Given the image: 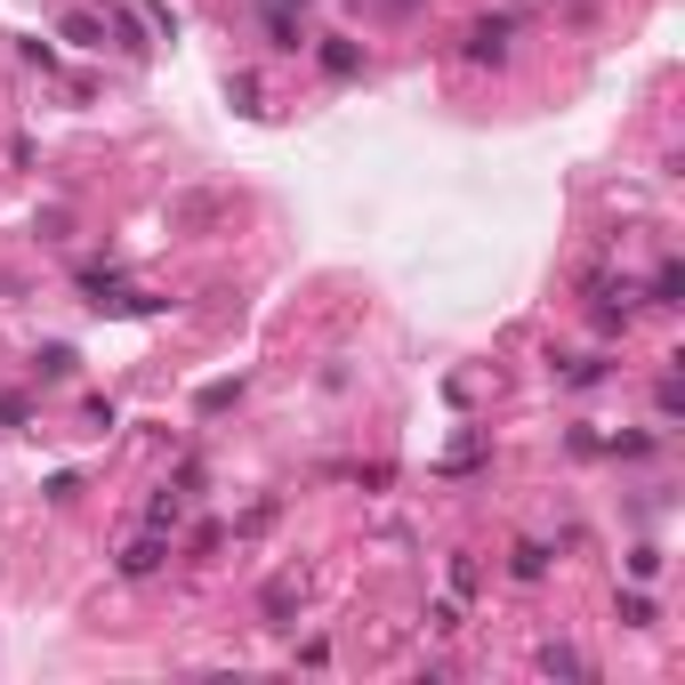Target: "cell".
Masks as SVG:
<instances>
[{"mask_svg":"<svg viewBox=\"0 0 685 685\" xmlns=\"http://www.w3.org/2000/svg\"><path fill=\"white\" fill-rule=\"evenodd\" d=\"M81 306H89V315H162L169 299H154V291H121L114 266H81Z\"/></svg>","mask_w":685,"mask_h":685,"instance_id":"obj_1","label":"cell"},{"mask_svg":"<svg viewBox=\"0 0 685 685\" xmlns=\"http://www.w3.org/2000/svg\"><path fill=\"white\" fill-rule=\"evenodd\" d=\"M589 323L613 339L637 323V283H613V274H589Z\"/></svg>","mask_w":685,"mask_h":685,"instance_id":"obj_2","label":"cell"},{"mask_svg":"<svg viewBox=\"0 0 685 685\" xmlns=\"http://www.w3.org/2000/svg\"><path fill=\"white\" fill-rule=\"evenodd\" d=\"M306 9L315 0H258V17H266V49H283V57H299L315 32H306Z\"/></svg>","mask_w":685,"mask_h":685,"instance_id":"obj_3","label":"cell"},{"mask_svg":"<svg viewBox=\"0 0 685 685\" xmlns=\"http://www.w3.org/2000/svg\"><path fill=\"white\" fill-rule=\"evenodd\" d=\"M169 234H211L218 218H226V194H211V186H186V194H169Z\"/></svg>","mask_w":685,"mask_h":685,"instance_id":"obj_4","label":"cell"},{"mask_svg":"<svg viewBox=\"0 0 685 685\" xmlns=\"http://www.w3.org/2000/svg\"><path fill=\"white\" fill-rule=\"evenodd\" d=\"M299 605H306V573L283 565V573H274L266 589H258V622H266V629H291V622H299Z\"/></svg>","mask_w":685,"mask_h":685,"instance_id":"obj_5","label":"cell"},{"mask_svg":"<svg viewBox=\"0 0 685 685\" xmlns=\"http://www.w3.org/2000/svg\"><path fill=\"white\" fill-rule=\"evenodd\" d=\"M508 49H517V17H476L468 41H460L468 65H508Z\"/></svg>","mask_w":685,"mask_h":685,"instance_id":"obj_6","label":"cell"},{"mask_svg":"<svg viewBox=\"0 0 685 685\" xmlns=\"http://www.w3.org/2000/svg\"><path fill=\"white\" fill-rule=\"evenodd\" d=\"M315 65H323V81H363V41H348V32H315Z\"/></svg>","mask_w":685,"mask_h":685,"instance_id":"obj_7","label":"cell"},{"mask_svg":"<svg viewBox=\"0 0 685 685\" xmlns=\"http://www.w3.org/2000/svg\"><path fill=\"white\" fill-rule=\"evenodd\" d=\"M162 565H169V532H137V540H121V557H114L121 580H154Z\"/></svg>","mask_w":685,"mask_h":685,"instance_id":"obj_8","label":"cell"},{"mask_svg":"<svg viewBox=\"0 0 685 685\" xmlns=\"http://www.w3.org/2000/svg\"><path fill=\"white\" fill-rule=\"evenodd\" d=\"M81 371V348H65V339H49V348H32V380L41 388H65Z\"/></svg>","mask_w":685,"mask_h":685,"instance_id":"obj_9","label":"cell"},{"mask_svg":"<svg viewBox=\"0 0 685 685\" xmlns=\"http://www.w3.org/2000/svg\"><path fill=\"white\" fill-rule=\"evenodd\" d=\"M186 508H194V492H178V485H162V492L146 500V532H178V525H186Z\"/></svg>","mask_w":685,"mask_h":685,"instance_id":"obj_10","label":"cell"},{"mask_svg":"<svg viewBox=\"0 0 685 685\" xmlns=\"http://www.w3.org/2000/svg\"><path fill=\"white\" fill-rule=\"evenodd\" d=\"M637 299H645V306H685V266L662 258V266H654V283H645Z\"/></svg>","mask_w":685,"mask_h":685,"instance_id":"obj_11","label":"cell"},{"mask_svg":"<svg viewBox=\"0 0 685 685\" xmlns=\"http://www.w3.org/2000/svg\"><path fill=\"white\" fill-rule=\"evenodd\" d=\"M508 580H525V589L548 580V540H517V548H508Z\"/></svg>","mask_w":685,"mask_h":685,"instance_id":"obj_12","label":"cell"},{"mask_svg":"<svg viewBox=\"0 0 685 685\" xmlns=\"http://www.w3.org/2000/svg\"><path fill=\"white\" fill-rule=\"evenodd\" d=\"M57 32H65L74 49H106V17H89V9H65V17H57Z\"/></svg>","mask_w":685,"mask_h":685,"instance_id":"obj_13","label":"cell"},{"mask_svg":"<svg viewBox=\"0 0 685 685\" xmlns=\"http://www.w3.org/2000/svg\"><path fill=\"white\" fill-rule=\"evenodd\" d=\"M540 669H548V677H589V654H580V645H557V637H548V645H540Z\"/></svg>","mask_w":685,"mask_h":685,"instance_id":"obj_14","label":"cell"},{"mask_svg":"<svg viewBox=\"0 0 685 685\" xmlns=\"http://www.w3.org/2000/svg\"><path fill=\"white\" fill-rule=\"evenodd\" d=\"M605 452H613V460H654V452H662V436L629 428V436H605Z\"/></svg>","mask_w":685,"mask_h":685,"instance_id":"obj_15","label":"cell"},{"mask_svg":"<svg viewBox=\"0 0 685 685\" xmlns=\"http://www.w3.org/2000/svg\"><path fill=\"white\" fill-rule=\"evenodd\" d=\"M194 403H202V420H218L226 403H243V371H234V380H211V388H202Z\"/></svg>","mask_w":685,"mask_h":685,"instance_id":"obj_16","label":"cell"},{"mask_svg":"<svg viewBox=\"0 0 685 685\" xmlns=\"http://www.w3.org/2000/svg\"><path fill=\"white\" fill-rule=\"evenodd\" d=\"M605 371H613L605 355H573V363H557V380H565V388H597Z\"/></svg>","mask_w":685,"mask_h":685,"instance_id":"obj_17","label":"cell"},{"mask_svg":"<svg viewBox=\"0 0 685 685\" xmlns=\"http://www.w3.org/2000/svg\"><path fill=\"white\" fill-rule=\"evenodd\" d=\"M226 106H234V114H266V106H258V81H251V74H226Z\"/></svg>","mask_w":685,"mask_h":685,"instance_id":"obj_18","label":"cell"},{"mask_svg":"<svg viewBox=\"0 0 685 685\" xmlns=\"http://www.w3.org/2000/svg\"><path fill=\"white\" fill-rule=\"evenodd\" d=\"M654 411H662V420H677V411H685V388H677V371H662V380H654Z\"/></svg>","mask_w":685,"mask_h":685,"instance_id":"obj_19","label":"cell"},{"mask_svg":"<svg viewBox=\"0 0 685 685\" xmlns=\"http://www.w3.org/2000/svg\"><path fill=\"white\" fill-rule=\"evenodd\" d=\"M41 492H49V500H57V508H74V500H81V492H89V485H81V476H74V468H65V476H49V485H41Z\"/></svg>","mask_w":685,"mask_h":685,"instance_id":"obj_20","label":"cell"},{"mask_svg":"<svg viewBox=\"0 0 685 685\" xmlns=\"http://www.w3.org/2000/svg\"><path fill=\"white\" fill-rule=\"evenodd\" d=\"M654 573H662V548L637 540V548H629V580H654Z\"/></svg>","mask_w":685,"mask_h":685,"instance_id":"obj_21","label":"cell"},{"mask_svg":"<svg viewBox=\"0 0 685 685\" xmlns=\"http://www.w3.org/2000/svg\"><path fill=\"white\" fill-rule=\"evenodd\" d=\"M622 622H629V629H654L662 613H654V597H637V589H629V597H622Z\"/></svg>","mask_w":685,"mask_h":685,"instance_id":"obj_22","label":"cell"},{"mask_svg":"<svg viewBox=\"0 0 685 685\" xmlns=\"http://www.w3.org/2000/svg\"><path fill=\"white\" fill-rule=\"evenodd\" d=\"M428 629L452 637V629H460V597H436V605H428Z\"/></svg>","mask_w":685,"mask_h":685,"instance_id":"obj_23","label":"cell"},{"mask_svg":"<svg viewBox=\"0 0 685 685\" xmlns=\"http://www.w3.org/2000/svg\"><path fill=\"white\" fill-rule=\"evenodd\" d=\"M81 420H89V436H114V428H121V411H114V403H106V395H97V403H89V411H81Z\"/></svg>","mask_w":685,"mask_h":685,"instance_id":"obj_24","label":"cell"},{"mask_svg":"<svg viewBox=\"0 0 685 685\" xmlns=\"http://www.w3.org/2000/svg\"><path fill=\"white\" fill-rule=\"evenodd\" d=\"M565 452H573V460H597V452H605V436H597V428H573V436H565Z\"/></svg>","mask_w":685,"mask_h":685,"instance_id":"obj_25","label":"cell"},{"mask_svg":"<svg viewBox=\"0 0 685 685\" xmlns=\"http://www.w3.org/2000/svg\"><path fill=\"white\" fill-rule=\"evenodd\" d=\"M443 573H452V597H476V557H452Z\"/></svg>","mask_w":685,"mask_h":685,"instance_id":"obj_26","label":"cell"},{"mask_svg":"<svg viewBox=\"0 0 685 685\" xmlns=\"http://www.w3.org/2000/svg\"><path fill=\"white\" fill-rule=\"evenodd\" d=\"M0 428H32V403L25 395H0Z\"/></svg>","mask_w":685,"mask_h":685,"instance_id":"obj_27","label":"cell"},{"mask_svg":"<svg viewBox=\"0 0 685 685\" xmlns=\"http://www.w3.org/2000/svg\"><path fill=\"white\" fill-rule=\"evenodd\" d=\"M388 9H395V17H420V9H428V0H388Z\"/></svg>","mask_w":685,"mask_h":685,"instance_id":"obj_28","label":"cell"}]
</instances>
